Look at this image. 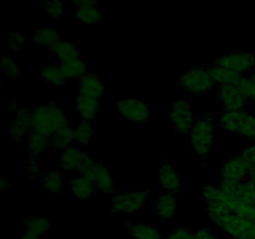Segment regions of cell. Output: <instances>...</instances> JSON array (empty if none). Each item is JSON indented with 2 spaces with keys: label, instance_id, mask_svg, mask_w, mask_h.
Here are the masks:
<instances>
[{
  "label": "cell",
  "instance_id": "1",
  "mask_svg": "<svg viewBox=\"0 0 255 239\" xmlns=\"http://www.w3.org/2000/svg\"><path fill=\"white\" fill-rule=\"evenodd\" d=\"M31 116L32 129L47 134V136H52L59 129L69 124L64 109L55 102L36 105L31 111Z\"/></svg>",
  "mask_w": 255,
  "mask_h": 239
},
{
  "label": "cell",
  "instance_id": "2",
  "mask_svg": "<svg viewBox=\"0 0 255 239\" xmlns=\"http://www.w3.org/2000/svg\"><path fill=\"white\" fill-rule=\"evenodd\" d=\"M216 142V126L211 116L196 120L191 132L192 152L197 157H206L212 152Z\"/></svg>",
  "mask_w": 255,
  "mask_h": 239
},
{
  "label": "cell",
  "instance_id": "3",
  "mask_svg": "<svg viewBox=\"0 0 255 239\" xmlns=\"http://www.w3.org/2000/svg\"><path fill=\"white\" fill-rule=\"evenodd\" d=\"M178 84L184 91L193 95H204L214 86L206 65L203 66H194L184 71L179 76Z\"/></svg>",
  "mask_w": 255,
  "mask_h": 239
},
{
  "label": "cell",
  "instance_id": "4",
  "mask_svg": "<svg viewBox=\"0 0 255 239\" xmlns=\"http://www.w3.org/2000/svg\"><path fill=\"white\" fill-rule=\"evenodd\" d=\"M148 199V191L121 192L112 198V213L120 217H128L141 211Z\"/></svg>",
  "mask_w": 255,
  "mask_h": 239
},
{
  "label": "cell",
  "instance_id": "5",
  "mask_svg": "<svg viewBox=\"0 0 255 239\" xmlns=\"http://www.w3.org/2000/svg\"><path fill=\"white\" fill-rule=\"evenodd\" d=\"M168 117L174 129L179 134L191 133L194 122H196L193 112H192V104L187 99L176 100L169 109Z\"/></svg>",
  "mask_w": 255,
  "mask_h": 239
},
{
  "label": "cell",
  "instance_id": "6",
  "mask_svg": "<svg viewBox=\"0 0 255 239\" xmlns=\"http://www.w3.org/2000/svg\"><path fill=\"white\" fill-rule=\"evenodd\" d=\"M115 109L124 119L133 123H147L151 119V110L139 99H121L117 100Z\"/></svg>",
  "mask_w": 255,
  "mask_h": 239
},
{
  "label": "cell",
  "instance_id": "7",
  "mask_svg": "<svg viewBox=\"0 0 255 239\" xmlns=\"http://www.w3.org/2000/svg\"><path fill=\"white\" fill-rule=\"evenodd\" d=\"M213 64L241 75H246L247 72H251L255 69V54L252 51L228 52L216 57Z\"/></svg>",
  "mask_w": 255,
  "mask_h": 239
},
{
  "label": "cell",
  "instance_id": "8",
  "mask_svg": "<svg viewBox=\"0 0 255 239\" xmlns=\"http://www.w3.org/2000/svg\"><path fill=\"white\" fill-rule=\"evenodd\" d=\"M32 131V116L31 112L25 107L17 110L16 116L9 122V138L14 142H19L25 136H29Z\"/></svg>",
  "mask_w": 255,
  "mask_h": 239
},
{
  "label": "cell",
  "instance_id": "9",
  "mask_svg": "<svg viewBox=\"0 0 255 239\" xmlns=\"http://www.w3.org/2000/svg\"><path fill=\"white\" fill-rule=\"evenodd\" d=\"M217 94L227 111H246L248 106V100L239 94L234 84L221 85L218 86Z\"/></svg>",
  "mask_w": 255,
  "mask_h": 239
},
{
  "label": "cell",
  "instance_id": "10",
  "mask_svg": "<svg viewBox=\"0 0 255 239\" xmlns=\"http://www.w3.org/2000/svg\"><path fill=\"white\" fill-rule=\"evenodd\" d=\"M159 186L168 193H177L182 188V174L177 171L172 162L166 161L161 164Z\"/></svg>",
  "mask_w": 255,
  "mask_h": 239
},
{
  "label": "cell",
  "instance_id": "11",
  "mask_svg": "<svg viewBox=\"0 0 255 239\" xmlns=\"http://www.w3.org/2000/svg\"><path fill=\"white\" fill-rule=\"evenodd\" d=\"M86 177L94 183L96 189H100L104 193H111L115 189V181L111 173V168L105 164L97 162L94 168L86 174Z\"/></svg>",
  "mask_w": 255,
  "mask_h": 239
},
{
  "label": "cell",
  "instance_id": "12",
  "mask_svg": "<svg viewBox=\"0 0 255 239\" xmlns=\"http://www.w3.org/2000/svg\"><path fill=\"white\" fill-rule=\"evenodd\" d=\"M80 84V94L85 96L94 97V99H100L107 91L106 85L104 80L99 74L94 72H86L81 79L79 80Z\"/></svg>",
  "mask_w": 255,
  "mask_h": 239
},
{
  "label": "cell",
  "instance_id": "13",
  "mask_svg": "<svg viewBox=\"0 0 255 239\" xmlns=\"http://www.w3.org/2000/svg\"><path fill=\"white\" fill-rule=\"evenodd\" d=\"M249 168L247 164L242 161L239 156L231 157L223 163L221 168L222 179H229V181L243 182L248 179Z\"/></svg>",
  "mask_w": 255,
  "mask_h": 239
},
{
  "label": "cell",
  "instance_id": "14",
  "mask_svg": "<svg viewBox=\"0 0 255 239\" xmlns=\"http://www.w3.org/2000/svg\"><path fill=\"white\" fill-rule=\"evenodd\" d=\"M85 153L86 152L81 151L76 146H70L67 148L62 149L61 154L59 157V167L66 173L77 172Z\"/></svg>",
  "mask_w": 255,
  "mask_h": 239
},
{
  "label": "cell",
  "instance_id": "15",
  "mask_svg": "<svg viewBox=\"0 0 255 239\" xmlns=\"http://www.w3.org/2000/svg\"><path fill=\"white\" fill-rule=\"evenodd\" d=\"M74 109L79 114L84 121H90L96 117V115L100 111V102L97 99L94 97L85 96V95L80 94L79 96L75 97L74 100Z\"/></svg>",
  "mask_w": 255,
  "mask_h": 239
},
{
  "label": "cell",
  "instance_id": "16",
  "mask_svg": "<svg viewBox=\"0 0 255 239\" xmlns=\"http://www.w3.org/2000/svg\"><path fill=\"white\" fill-rule=\"evenodd\" d=\"M51 147V136L32 129L26 138V151L29 157H37Z\"/></svg>",
  "mask_w": 255,
  "mask_h": 239
},
{
  "label": "cell",
  "instance_id": "17",
  "mask_svg": "<svg viewBox=\"0 0 255 239\" xmlns=\"http://www.w3.org/2000/svg\"><path fill=\"white\" fill-rule=\"evenodd\" d=\"M176 207H177V198L174 196V193H168V192H164L161 196L158 197V199L156 201L154 204V211L156 214L162 219L163 222L172 221L176 213Z\"/></svg>",
  "mask_w": 255,
  "mask_h": 239
},
{
  "label": "cell",
  "instance_id": "18",
  "mask_svg": "<svg viewBox=\"0 0 255 239\" xmlns=\"http://www.w3.org/2000/svg\"><path fill=\"white\" fill-rule=\"evenodd\" d=\"M32 41L37 46L45 47V49L51 50L59 41H61V34L57 31V29L52 25L45 26L42 29L36 30L32 35Z\"/></svg>",
  "mask_w": 255,
  "mask_h": 239
},
{
  "label": "cell",
  "instance_id": "19",
  "mask_svg": "<svg viewBox=\"0 0 255 239\" xmlns=\"http://www.w3.org/2000/svg\"><path fill=\"white\" fill-rule=\"evenodd\" d=\"M50 55L61 64V62L70 61V60L80 57V51L79 47H77L74 42L61 40V41L57 42V44L50 50Z\"/></svg>",
  "mask_w": 255,
  "mask_h": 239
},
{
  "label": "cell",
  "instance_id": "20",
  "mask_svg": "<svg viewBox=\"0 0 255 239\" xmlns=\"http://www.w3.org/2000/svg\"><path fill=\"white\" fill-rule=\"evenodd\" d=\"M71 189L77 198L81 199V201H87L95 196L96 187L86 176L76 174L71 179Z\"/></svg>",
  "mask_w": 255,
  "mask_h": 239
},
{
  "label": "cell",
  "instance_id": "21",
  "mask_svg": "<svg viewBox=\"0 0 255 239\" xmlns=\"http://www.w3.org/2000/svg\"><path fill=\"white\" fill-rule=\"evenodd\" d=\"M40 72H41L42 81L46 82L47 85H51V86H62L67 81L60 64L57 65L54 62L45 64L40 70Z\"/></svg>",
  "mask_w": 255,
  "mask_h": 239
},
{
  "label": "cell",
  "instance_id": "22",
  "mask_svg": "<svg viewBox=\"0 0 255 239\" xmlns=\"http://www.w3.org/2000/svg\"><path fill=\"white\" fill-rule=\"evenodd\" d=\"M207 70H208L209 75H211L212 80L214 81V84H217L218 86L221 85H228V84H236L237 80L242 76L238 72L231 71V70H227L224 67L218 66L216 64H208L206 65Z\"/></svg>",
  "mask_w": 255,
  "mask_h": 239
},
{
  "label": "cell",
  "instance_id": "23",
  "mask_svg": "<svg viewBox=\"0 0 255 239\" xmlns=\"http://www.w3.org/2000/svg\"><path fill=\"white\" fill-rule=\"evenodd\" d=\"M41 184L46 192L54 194L64 193V176L60 171H50L41 176Z\"/></svg>",
  "mask_w": 255,
  "mask_h": 239
},
{
  "label": "cell",
  "instance_id": "24",
  "mask_svg": "<svg viewBox=\"0 0 255 239\" xmlns=\"http://www.w3.org/2000/svg\"><path fill=\"white\" fill-rule=\"evenodd\" d=\"M246 111H227L221 116V126L223 127L224 131L232 134H238L239 127H241L242 121L246 116Z\"/></svg>",
  "mask_w": 255,
  "mask_h": 239
},
{
  "label": "cell",
  "instance_id": "25",
  "mask_svg": "<svg viewBox=\"0 0 255 239\" xmlns=\"http://www.w3.org/2000/svg\"><path fill=\"white\" fill-rule=\"evenodd\" d=\"M74 19L81 24H100L102 22V12L97 6L90 7H77L74 11Z\"/></svg>",
  "mask_w": 255,
  "mask_h": 239
},
{
  "label": "cell",
  "instance_id": "26",
  "mask_svg": "<svg viewBox=\"0 0 255 239\" xmlns=\"http://www.w3.org/2000/svg\"><path fill=\"white\" fill-rule=\"evenodd\" d=\"M132 239H162L161 233L156 227L147 223H136L128 227Z\"/></svg>",
  "mask_w": 255,
  "mask_h": 239
},
{
  "label": "cell",
  "instance_id": "27",
  "mask_svg": "<svg viewBox=\"0 0 255 239\" xmlns=\"http://www.w3.org/2000/svg\"><path fill=\"white\" fill-rule=\"evenodd\" d=\"M75 142V126L67 124L51 136V147L55 149H65Z\"/></svg>",
  "mask_w": 255,
  "mask_h": 239
},
{
  "label": "cell",
  "instance_id": "28",
  "mask_svg": "<svg viewBox=\"0 0 255 239\" xmlns=\"http://www.w3.org/2000/svg\"><path fill=\"white\" fill-rule=\"evenodd\" d=\"M95 126L90 121H81L75 124V142L80 146H87L95 139Z\"/></svg>",
  "mask_w": 255,
  "mask_h": 239
},
{
  "label": "cell",
  "instance_id": "29",
  "mask_svg": "<svg viewBox=\"0 0 255 239\" xmlns=\"http://www.w3.org/2000/svg\"><path fill=\"white\" fill-rule=\"evenodd\" d=\"M207 212H208V218L213 222L216 226L221 227L223 229V227L228 223L232 219V217L234 216V212L231 208L226 206H209L207 207Z\"/></svg>",
  "mask_w": 255,
  "mask_h": 239
},
{
  "label": "cell",
  "instance_id": "30",
  "mask_svg": "<svg viewBox=\"0 0 255 239\" xmlns=\"http://www.w3.org/2000/svg\"><path fill=\"white\" fill-rule=\"evenodd\" d=\"M62 71H64L65 76H66L67 81L69 80H80L85 74H86V64L84 62V60H81L80 57L74 60H70V61H65L60 64Z\"/></svg>",
  "mask_w": 255,
  "mask_h": 239
},
{
  "label": "cell",
  "instance_id": "31",
  "mask_svg": "<svg viewBox=\"0 0 255 239\" xmlns=\"http://www.w3.org/2000/svg\"><path fill=\"white\" fill-rule=\"evenodd\" d=\"M24 228L25 231L32 232V233H36L39 236H44L50 231L51 224L46 217H31V218L25 219Z\"/></svg>",
  "mask_w": 255,
  "mask_h": 239
},
{
  "label": "cell",
  "instance_id": "32",
  "mask_svg": "<svg viewBox=\"0 0 255 239\" xmlns=\"http://www.w3.org/2000/svg\"><path fill=\"white\" fill-rule=\"evenodd\" d=\"M234 85L244 99L248 101H255V84L252 81L249 75H242Z\"/></svg>",
  "mask_w": 255,
  "mask_h": 239
},
{
  "label": "cell",
  "instance_id": "33",
  "mask_svg": "<svg viewBox=\"0 0 255 239\" xmlns=\"http://www.w3.org/2000/svg\"><path fill=\"white\" fill-rule=\"evenodd\" d=\"M236 197H238L244 203L255 204V183L254 182L246 179L241 182L237 189Z\"/></svg>",
  "mask_w": 255,
  "mask_h": 239
},
{
  "label": "cell",
  "instance_id": "34",
  "mask_svg": "<svg viewBox=\"0 0 255 239\" xmlns=\"http://www.w3.org/2000/svg\"><path fill=\"white\" fill-rule=\"evenodd\" d=\"M238 134L249 139H255V115L247 112L239 127Z\"/></svg>",
  "mask_w": 255,
  "mask_h": 239
},
{
  "label": "cell",
  "instance_id": "35",
  "mask_svg": "<svg viewBox=\"0 0 255 239\" xmlns=\"http://www.w3.org/2000/svg\"><path fill=\"white\" fill-rule=\"evenodd\" d=\"M44 10L50 19H59L64 15V2L61 0H47L44 5Z\"/></svg>",
  "mask_w": 255,
  "mask_h": 239
},
{
  "label": "cell",
  "instance_id": "36",
  "mask_svg": "<svg viewBox=\"0 0 255 239\" xmlns=\"http://www.w3.org/2000/svg\"><path fill=\"white\" fill-rule=\"evenodd\" d=\"M27 39L24 34L20 32H14L9 36V42H7V49L11 54H19L22 51L24 46L26 45Z\"/></svg>",
  "mask_w": 255,
  "mask_h": 239
},
{
  "label": "cell",
  "instance_id": "37",
  "mask_svg": "<svg viewBox=\"0 0 255 239\" xmlns=\"http://www.w3.org/2000/svg\"><path fill=\"white\" fill-rule=\"evenodd\" d=\"M1 71L2 74L6 75L7 77L11 79H16L20 76V69L14 60L10 56H2L1 57Z\"/></svg>",
  "mask_w": 255,
  "mask_h": 239
},
{
  "label": "cell",
  "instance_id": "38",
  "mask_svg": "<svg viewBox=\"0 0 255 239\" xmlns=\"http://www.w3.org/2000/svg\"><path fill=\"white\" fill-rule=\"evenodd\" d=\"M238 156L241 157L242 161L247 164L249 169L255 168V142L244 146Z\"/></svg>",
  "mask_w": 255,
  "mask_h": 239
},
{
  "label": "cell",
  "instance_id": "39",
  "mask_svg": "<svg viewBox=\"0 0 255 239\" xmlns=\"http://www.w3.org/2000/svg\"><path fill=\"white\" fill-rule=\"evenodd\" d=\"M234 213L246 219H255V204L242 203L234 209Z\"/></svg>",
  "mask_w": 255,
  "mask_h": 239
},
{
  "label": "cell",
  "instance_id": "40",
  "mask_svg": "<svg viewBox=\"0 0 255 239\" xmlns=\"http://www.w3.org/2000/svg\"><path fill=\"white\" fill-rule=\"evenodd\" d=\"M97 162L95 161L94 157L91 156L90 153H85L84 158H82L81 161V164H80L79 167V171H77V174H82V176H86L87 173H89L90 171H91L92 168H94V166L96 164Z\"/></svg>",
  "mask_w": 255,
  "mask_h": 239
},
{
  "label": "cell",
  "instance_id": "41",
  "mask_svg": "<svg viewBox=\"0 0 255 239\" xmlns=\"http://www.w3.org/2000/svg\"><path fill=\"white\" fill-rule=\"evenodd\" d=\"M25 173H26L27 177H37L39 174H41V168H40L36 157H29L27 158L26 166H25Z\"/></svg>",
  "mask_w": 255,
  "mask_h": 239
},
{
  "label": "cell",
  "instance_id": "42",
  "mask_svg": "<svg viewBox=\"0 0 255 239\" xmlns=\"http://www.w3.org/2000/svg\"><path fill=\"white\" fill-rule=\"evenodd\" d=\"M193 236L194 232L186 227H181V228L174 229L171 234L166 237V239H193Z\"/></svg>",
  "mask_w": 255,
  "mask_h": 239
},
{
  "label": "cell",
  "instance_id": "43",
  "mask_svg": "<svg viewBox=\"0 0 255 239\" xmlns=\"http://www.w3.org/2000/svg\"><path fill=\"white\" fill-rule=\"evenodd\" d=\"M193 239H219V237L209 228H202L194 232Z\"/></svg>",
  "mask_w": 255,
  "mask_h": 239
},
{
  "label": "cell",
  "instance_id": "44",
  "mask_svg": "<svg viewBox=\"0 0 255 239\" xmlns=\"http://www.w3.org/2000/svg\"><path fill=\"white\" fill-rule=\"evenodd\" d=\"M75 9L77 7H90V6H97L96 0H69Z\"/></svg>",
  "mask_w": 255,
  "mask_h": 239
},
{
  "label": "cell",
  "instance_id": "45",
  "mask_svg": "<svg viewBox=\"0 0 255 239\" xmlns=\"http://www.w3.org/2000/svg\"><path fill=\"white\" fill-rule=\"evenodd\" d=\"M40 238H41V236H39V234L36 233H32V232H29V231L22 232V233L17 237V239H40Z\"/></svg>",
  "mask_w": 255,
  "mask_h": 239
},
{
  "label": "cell",
  "instance_id": "46",
  "mask_svg": "<svg viewBox=\"0 0 255 239\" xmlns=\"http://www.w3.org/2000/svg\"><path fill=\"white\" fill-rule=\"evenodd\" d=\"M239 239H255V224L252 227L251 229H249L248 232H247L246 234H244L243 237H241Z\"/></svg>",
  "mask_w": 255,
  "mask_h": 239
},
{
  "label": "cell",
  "instance_id": "47",
  "mask_svg": "<svg viewBox=\"0 0 255 239\" xmlns=\"http://www.w3.org/2000/svg\"><path fill=\"white\" fill-rule=\"evenodd\" d=\"M10 188V183L6 181V178L5 177H2L1 179H0V189H1V192H5L6 189Z\"/></svg>",
  "mask_w": 255,
  "mask_h": 239
},
{
  "label": "cell",
  "instance_id": "48",
  "mask_svg": "<svg viewBox=\"0 0 255 239\" xmlns=\"http://www.w3.org/2000/svg\"><path fill=\"white\" fill-rule=\"evenodd\" d=\"M248 179H249V181L254 182V183H255V168L249 169V172H248Z\"/></svg>",
  "mask_w": 255,
  "mask_h": 239
},
{
  "label": "cell",
  "instance_id": "49",
  "mask_svg": "<svg viewBox=\"0 0 255 239\" xmlns=\"http://www.w3.org/2000/svg\"><path fill=\"white\" fill-rule=\"evenodd\" d=\"M248 75H249V77H251V79H252V81H253L254 84H255V69L252 70V71L249 72Z\"/></svg>",
  "mask_w": 255,
  "mask_h": 239
}]
</instances>
